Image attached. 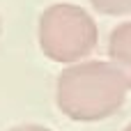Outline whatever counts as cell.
<instances>
[{
	"mask_svg": "<svg viewBox=\"0 0 131 131\" xmlns=\"http://www.w3.org/2000/svg\"><path fill=\"white\" fill-rule=\"evenodd\" d=\"M37 41L48 60L76 64L97 48L99 28L88 9L71 2H55L39 16Z\"/></svg>",
	"mask_w": 131,
	"mask_h": 131,
	"instance_id": "obj_2",
	"label": "cell"
},
{
	"mask_svg": "<svg viewBox=\"0 0 131 131\" xmlns=\"http://www.w3.org/2000/svg\"><path fill=\"white\" fill-rule=\"evenodd\" d=\"M90 5L106 16H124L131 14V0H90Z\"/></svg>",
	"mask_w": 131,
	"mask_h": 131,
	"instance_id": "obj_4",
	"label": "cell"
},
{
	"mask_svg": "<svg viewBox=\"0 0 131 131\" xmlns=\"http://www.w3.org/2000/svg\"><path fill=\"white\" fill-rule=\"evenodd\" d=\"M127 92L129 88L120 71L104 60L67 64L55 81V104L60 113L76 122H99L115 115Z\"/></svg>",
	"mask_w": 131,
	"mask_h": 131,
	"instance_id": "obj_1",
	"label": "cell"
},
{
	"mask_svg": "<svg viewBox=\"0 0 131 131\" xmlns=\"http://www.w3.org/2000/svg\"><path fill=\"white\" fill-rule=\"evenodd\" d=\"M124 131H131V124H129V127H127V129H124Z\"/></svg>",
	"mask_w": 131,
	"mask_h": 131,
	"instance_id": "obj_6",
	"label": "cell"
},
{
	"mask_svg": "<svg viewBox=\"0 0 131 131\" xmlns=\"http://www.w3.org/2000/svg\"><path fill=\"white\" fill-rule=\"evenodd\" d=\"M108 62L120 71L131 90V21L117 23L108 37Z\"/></svg>",
	"mask_w": 131,
	"mask_h": 131,
	"instance_id": "obj_3",
	"label": "cell"
},
{
	"mask_svg": "<svg viewBox=\"0 0 131 131\" xmlns=\"http://www.w3.org/2000/svg\"><path fill=\"white\" fill-rule=\"evenodd\" d=\"M12 131H48L44 127H37V124H23V127H14Z\"/></svg>",
	"mask_w": 131,
	"mask_h": 131,
	"instance_id": "obj_5",
	"label": "cell"
},
{
	"mask_svg": "<svg viewBox=\"0 0 131 131\" xmlns=\"http://www.w3.org/2000/svg\"><path fill=\"white\" fill-rule=\"evenodd\" d=\"M0 32H2V21H0Z\"/></svg>",
	"mask_w": 131,
	"mask_h": 131,
	"instance_id": "obj_7",
	"label": "cell"
}]
</instances>
